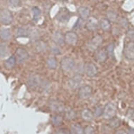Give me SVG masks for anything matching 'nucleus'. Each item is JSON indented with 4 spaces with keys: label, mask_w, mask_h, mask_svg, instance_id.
Returning a JSON list of instances; mask_svg holds the SVG:
<instances>
[{
    "label": "nucleus",
    "mask_w": 134,
    "mask_h": 134,
    "mask_svg": "<svg viewBox=\"0 0 134 134\" xmlns=\"http://www.w3.org/2000/svg\"><path fill=\"white\" fill-rule=\"evenodd\" d=\"M116 106L114 103H108L106 104L105 107L103 108V115L104 119H112L116 115Z\"/></svg>",
    "instance_id": "f03ea898"
},
{
    "label": "nucleus",
    "mask_w": 134,
    "mask_h": 134,
    "mask_svg": "<svg viewBox=\"0 0 134 134\" xmlns=\"http://www.w3.org/2000/svg\"><path fill=\"white\" fill-rule=\"evenodd\" d=\"M61 69L65 72H70L75 67V61L72 58L65 57L60 62Z\"/></svg>",
    "instance_id": "39448f33"
},
{
    "label": "nucleus",
    "mask_w": 134,
    "mask_h": 134,
    "mask_svg": "<svg viewBox=\"0 0 134 134\" xmlns=\"http://www.w3.org/2000/svg\"><path fill=\"white\" fill-rule=\"evenodd\" d=\"M46 63H47L48 68L51 69V70H54L57 68V60L54 57L48 58L46 61Z\"/></svg>",
    "instance_id": "cd10ccee"
},
{
    "label": "nucleus",
    "mask_w": 134,
    "mask_h": 134,
    "mask_svg": "<svg viewBox=\"0 0 134 134\" xmlns=\"http://www.w3.org/2000/svg\"><path fill=\"white\" fill-rule=\"evenodd\" d=\"M81 117L83 121H91L93 119L94 114L93 112L89 109H83L81 112Z\"/></svg>",
    "instance_id": "f3484780"
},
{
    "label": "nucleus",
    "mask_w": 134,
    "mask_h": 134,
    "mask_svg": "<svg viewBox=\"0 0 134 134\" xmlns=\"http://www.w3.org/2000/svg\"><path fill=\"white\" fill-rule=\"evenodd\" d=\"M107 19H108L110 23H114L116 22L118 18V15L117 13L114 11H109L107 13Z\"/></svg>",
    "instance_id": "c85d7f7f"
},
{
    "label": "nucleus",
    "mask_w": 134,
    "mask_h": 134,
    "mask_svg": "<svg viewBox=\"0 0 134 134\" xmlns=\"http://www.w3.org/2000/svg\"><path fill=\"white\" fill-rule=\"evenodd\" d=\"M103 108H102L101 106L98 105L95 108L94 111H93V114L95 116L100 117L103 115Z\"/></svg>",
    "instance_id": "f704fd0d"
},
{
    "label": "nucleus",
    "mask_w": 134,
    "mask_h": 134,
    "mask_svg": "<svg viewBox=\"0 0 134 134\" xmlns=\"http://www.w3.org/2000/svg\"><path fill=\"white\" fill-rule=\"evenodd\" d=\"M9 48L8 44L6 43L0 44V57L4 58L9 55Z\"/></svg>",
    "instance_id": "b1692460"
},
{
    "label": "nucleus",
    "mask_w": 134,
    "mask_h": 134,
    "mask_svg": "<svg viewBox=\"0 0 134 134\" xmlns=\"http://www.w3.org/2000/svg\"><path fill=\"white\" fill-rule=\"evenodd\" d=\"M103 37L101 36H94L89 42V44H88L89 48L93 50V51H94V50H96V49H97V48L101 46L102 44H103Z\"/></svg>",
    "instance_id": "ddd939ff"
},
{
    "label": "nucleus",
    "mask_w": 134,
    "mask_h": 134,
    "mask_svg": "<svg viewBox=\"0 0 134 134\" xmlns=\"http://www.w3.org/2000/svg\"><path fill=\"white\" fill-rule=\"evenodd\" d=\"M120 23L124 27H127L129 26V23H128V20L126 18H121V20H120Z\"/></svg>",
    "instance_id": "a19ab883"
},
{
    "label": "nucleus",
    "mask_w": 134,
    "mask_h": 134,
    "mask_svg": "<svg viewBox=\"0 0 134 134\" xmlns=\"http://www.w3.org/2000/svg\"><path fill=\"white\" fill-rule=\"evenodd\" d=\"M0 37L2 40L7 41L11 37V31L9 28H2L0 30Z\"/></svg>",
    "instance_id": "4be33fe9"
},
{
    "label": "nucleus",
    "mask_w": 134,
    "mask_h": 134,
    "mask_svg": "<svg viewBox=\"0 0 134 134\" xmlns=\"http://www.w3.org/2000/svg\"><path fill=\"white\" fill-rule=\"evenodd\" d=\"M7 4L13 8L20 7L21 4V0H7Z\"/></svg>",
    "instance_id": "473e14b6"
},
{
    "label": "nucleus",
    "mask_w": 134,
    "mask_h": 134,
    "mask_svg": "<svg viewBox=\"0 0 134 134\" xmlns=\"http://www.w3.org/2000/svg\"><path fill=\"white\" fill-rule=\"evenodd\" d=\"M115 134H127V133L124 130H119L115 133Z\"/></svg>",
    "instance_id": "79ce46f5"
},
{
    "label": "nucleus",
    "mask_w": 134,
    "mask_h": 134,
    "mask_svg": "<svg viewBox=\"0 0 134 134\" xmlns=\"http://www.w3.org/2000/svg\"><path fill=\"white\" fill-rule=\"evenodd\" d=\"M107 58H108V54H107V51L105 48L99 49L95 54V59L100 63H104L107 59Z\"/></svg>",
    "instance_id": "dca6fc26"
},
{
    "label": "nucleus",
    "mask_w": 134,
    "mask_h": 134,
    "mask_svg": "<svg viewBox=\"0 0 134 134\" xmlns=\"http://www.w3.org/2000/svg\"><path fill=\"white\" fill-rule=\"evenodd\" d=\"M51 51L53 55H60V54H61V50H60V48L56 44H55V46H53L51 47Z\"/></svg>",
    "instance_id": "c9c22d12"
},
{
    "label": "nucleus",
    "mask_w": 134,
    "mask_h": 134,
    "mask_svg": "<svg viewBox=\"0 0 134 134\" xmlns=\"http://www.w3.org/2000/svg\"><path fill=\"white\" fill-rule=\"evenodd\" d=\"M55 134H70V131L66 129H60L58 130Z\"/></svg>",
    "instance_id": "ea45409f"
},
{
    "label": "nucleus",
    "mask_w": 134,
    "mask_h": 134,
    "mask_svg": "<svg viewBox=\"0 0 134 134\" xmlns=\"http://www.w3.org/2000/svg\"><path fill=\"white\" fill-rule=\"evenodd\" d=\"M14 55L16 58V62H18L20 64L24 63L29 57V54L26 50L22 48H17Z\"/></svg>",
    "instance_id": "6e6552de"
},
{
    "label": "nucleus",
    "mask_w": 134,
    "mask_h": 134,
    "mask_svg": "<svg viewBox=\"0 0 134 134\" xmlns=\"http://www.w3.org/2000/svg\"><path fill=\"white\" fill-rule=\"evenodd\" d=\"M83 21H84V20H82L81 18H78L77 21H76V23H75V25H74V26L72 27L73 30H81V27H83Z\"/></svg>",
    "instance_id": "72a5a7b5"
},
{
    "label": "nucleus",
    "mask_w": 134,
    "mask_h": 134,
    "mask_svg": "<svg viewBox=\"0 0 134 134\" xmlns=\"http://www.w3.org/2000/svg\"><path fill=\"white\" fill-rule=\"evenodd\" d=\"M81 82H82V78H81V75H76L69 79L68 86L71 89L75 90L81 86Z\"/></svg>",
    "instance_id": "1a4fd4ad"
},
{
    "label": "nucleus",
    "mask_w": 134,
    "mask_h": 134,
    "mask_svg": "<svg viewBox=\"0 0 134 134\" xmlns=\"http://www.w3.org/2000/svg\"><path fill=\"white\" fill-rule=\"evenodd\" d=\"M79 17L82 20H86L90 17V9L86 7H81L78 9Z\"/></svg>",
    "instance_id": "a211bd4d"
},
{
    "label": "nucleus",
    "mask_w": 134,
    "mask_h": 134,
    "mask_svg": "<svg viewBox=\"0 0 134 134\" xmlns=\"http://www.w3.org/2000/svg\"><path fill=\"white\" fill-rule=\"evenodd\" d=\"M32 11L33 13V20L35 22H37L40 20L41 16V11L40 9L37 7H34L32 8Z\"/></svg>",
    "instance_id": "7c9ffc66"
},
{
    "label": "nucleus",
    "mask_w": 134,
    "mask_h": 134,
    "mask_svg": "<svg viewBox=\"0 0 134 134\" xmlns=\"http://www.w3.org/2000/svg\"><path fill=\"white\" fill-rule=\"evenodd\" d=\"M126 36L131 41L134 42V30H129L126 32Z\"/></svg>",
    "instance_id": "58836bf2"
},
{
    "label": "nucleus",
    "mask_w": 134,
    "mask_h": 134,
    "mask_svg": "<svg viewBox=\"0 0 134 134\" xmlns=\"http://www.w3.org/2000/svg\"><path fill=\"white\" fill-rule=\"evenodd\" d=\"M29 32L30 31L27 29L23 27H20L15 31V37L18 38L27 37L29 35Z\"/></svg>",
    "instance_id": "6ab92c4d"
},
{
    "label": "nucleus",
    "mask_w": 134,
    "mask_h": 134,
    "mask_svg": "<svg viewBox=\"0 0 134 134\" xmlns=\"http://www.w3.org/2000/svg\"><path fill=\"white\" fill-rule=\"evenodd\" d=\"M52 40L55 44L58 46H63L65 44V37L63 35V33L60 32V31H56L53 34L52 36Z\"/></svg>",
    "instance_id": "2eb2a0df"
},
{
    "label": "nucleus",
    "mask_w": 134,
    "mask_h": 134,
    "mask_svg": "<svg viewBox=\"0 0 134 134\" xmlns=\"http://www.w3.org/2000/svg\"><path fill=\"white\" fill-rule=\"evenodd\" d=\"M70 134H83V129L79 124H75L71 126L70 130Z\"/></svg>",
    "instance_id": "aec40b11"
},
{
    "label": "nucleus",
    "mask_w": 134,
    "mask_h": 134,
    "mask_svg": "<svg viewBox=\"0 0 134 134\" xmlns=\"http://www.w3.org/2000/svg\"><path fill=\"white\" fill-rule=\"evenodd\" d=\"M51 122L54 126H60L63 123V117L59 114L53 115L51 117Z\"/></svg>",
    "instance_id": "a878e982"
},
{
    "label": "nucleus",
    "mask_w": 134,
    "mask_h": 134,
    "mask_svg": "<svg viewBox=\"0 0 134 134\" xmlns=\"http://www.w3.org/2000/svg\"><path fill=\"white\" fill-rule=\"evenodd\" d=\"M13 14L10 10L4 9L0 12V22L4 25H9L13 22Z\"/></svg>",
    "instance_id": "20e7f679"
},
{
    "label": "nucleus",
    "mask_w": 134,
    "mask_h": 134,
    "mask_svg": "<svg viewBox=\"0 0 134 134\" xmlns=\"http://www.w3.org/2000/svg\"><path fill=\"white\" fill-rule=\"evenodd\" d=\"M77 116V114L74 110H69L65 112V118L69 121H72L75 119Z\"/></svg>",
    "instance_id": "2f4dec72"
},
{
    "label": "nucleus",
    "mask_w": 134,
    "mask_h": 134,
    "mask_svg": "<svg viewBox=\"0 0 134 134\" xmlns=\"http://www.w3.org/2000/svg\"><path fill=\"white\" fill-rule=\"evenodd\" d=\"M99 24H100V27L102 30L105 31V32H108V31L110 30V29H111V23L107 18L101 19L99 22Z\"/></svg>",
    "instance_id": "412c9836"
},
{
    "label": "nucleus",
    "mask_w": 134,
    "mask_h": 134,
    "mask_svg": "<svg viewBox=\"0 0 134 134\" xmlns=\"http://www.w3.org/2000/svg\"><path fill=\"white\" fill-rule=\"evenodd\" d=\"M65 42L66 44H69V45H75L77 44V40H78V37H77V34L73 32V31H68L65 34Z\"/></svg>",
    "instance_id": "9b49d317"
},
{
    "label": "nucleus",
    "mask_w": 134,
    "mask_h": 134,
    "mask_svg": "<svg viewBox=\"0 0 134 134\" xmlns=\"http://www.w3.org/2000/svg\"><path fill=\"white\" fill-rule=\"evenodd\" d=\"M108 57L114 59V43H110L106 48Z\"/></svg>",
    "instance_id": "c756f323"
},
{
    "label": "nucleus",
    "mask_w": 134,
    "mask_h": 134,
    "mask_svg": "<svg viewBox=\"0 0 134 134\" xmlns=\"http://www.w3.org/2000/svg\"><path fill=\"white\" fill-rule=\"evenodd\" d=\"M58 2H62V1H65V0H57Z\"/></svg>",
    "instance_id": "c03bdc74"
},
{
    "label": "nucleus",
    "mask_w": 134,
    "mask_h": 134,
    "mask_svg": "<svg viewBox=\"0 0 134 134\" xmlns=\"http://www.w3.org/2000/svg\"><path fill=\"white\" fill-rule=\"evenodd\" d=\"M48 106H49L50 110L56 114H60L62 112H63L65 111V104L59 100H57V99L51 100L49 103H48Z\"/></svg>",
    "instance_id": "f257e3e1"
},
{
    "label": "nucleus",
    "mask_w": 134,
    "mask_h": 134,
    "mask_svg": "<svg viewBox=\"0 0 134 134\" xmlns=\"http://www.w3.org/2000/svg\"><path fill=\"white\" fill-rule=\"evenodd\" d=\"M98 20L93 17H89L86 20L85 27H86V29L87 30L91 31V32H94L98 29Z\"/></svg>",
    "instance_id": "4468645a"
},
{
    "label": "nucleus",
    "mask_w": 134,
    "mask_h": 134,
    "mask_svg": "<svg viewBox=\"0 0 134 134\" xmlns=\"http://www.w3.org/2000/svg\"><path fill=\"white\" fill-rule=\"evenodd\" d=\"M83 134H95V130L92 126H88L83 130Z\"/></svg>",
    "instance_id": "4c0bfd02"
},
{
    "label": "nucleus",
    "mask_w": 134,
    "mask_h": 134,
    "mask_svg": "<svg viewBox=\"0 0 134 134\" xmlns=\"http://www.w3.org/2000/svg\"><path fill=\"white\" fill-rule=\"evenodd\" d=\"M56 20L61 23H67L71 18V13L66 8H62L58 11L55 15Z\"/></svg>",
    "instance_id": "7ed1b4c3"
},
{
    "label": "nucleus",
    "mask_w": 134,
    "mask_h": 134,
    "mask_svg": "<svg viewBox=\"0 0 134 134\" xmlns=\"http://www.w3.org/2000/svg\"><path fill=\"white\" fill-rule=\"evenodd\" d=\"M126 116L129 119L134 121V108H129L126 111Z\"/></svg>",
    "instance_id": "e433bc0d"
},
{
    "label": "nucleus",
    "mask_w": 134,
    "mask_h": 134,
    "mask_svg": "<svg viewBox=\"0 0 134 134\" xmlns=\"http://www.w3.org/2000/svg\"><path fill=\"white\" fill-rule=\"evenodd\" d=\"M127 134H134V129L130 128L127 131Z\"/></svg>",
    "instance_id": "37998d69"
},
{
    "label": "nucleus",
    "mask_w": 134,
    "mask_h": 134,
    "mask_svg": "<svg viewBox=\"0 0 134 134\" xmlns=\"http://www.w3.org/2000/svg\"><path fill=\"white\" fill-rule=\"evenodd\" d=\"M27 84L32 88H37L41 84V77L37 74H32L30 75L27 79Z\"/></svg>",
    "instance_id": "9d476101"
},
{
    "label": "nucleus",
    "mask_w": 134,
    "mask_h": 134,
    "mask_svg": "<svg viewBox=\"0 0 134 134\" xmlns=\"http://www.w3.org/2000/svg\"><path fill=\"white\" fill-rule=\"evenodd\" d=\"M84 71L86 76L89 77H95L98 74V68L97 66L93 63H88L85 65Z\"/></svg>",
    "instance_id": "f8f14e48"
},
{
    "label": "nucleus",
    "mask_w": 134,
    "mask_h": 134,
    "mask_svg": "<svg viewBox=\"0 0 134 134\" xmlns=\"http://www.w3.org/2000/svg\"><path fill=\"white\" fill-rule=\"evenodd\" d=\"M46 44L42 40H37L35 42V48L36 50L40 52V53H43L44 51H46Z\"/></svg>",
    "instance_id": "5701e85b"
},
{
    "label": "nucleus",
    "mask_w": 134,
    "mask_h": 134,
    "mask_svg": "<svg viewBox=\"0 0 134 134\" xmlns=\"http://www.w3.org/2000/svg\"><path fill=\"white\" fill-rule=\"evenodd\" d=\"M16 58H15V55H13L10 56L8 59L5 61L4 65L7 69H11L13 68V67L16 64Z\"/></svg>",
    "instance_id": "393cba45"
},
{
    "label": "nucleus",
    "mask_w": 134,
    "mask_h": 134,
    "mask_svg": "<svg viewBox=\"0 0 134 134\" xmlns=\"http://www.w3.org/2000/svg\"><path fill=\"white\" fill-rule=\"evenodd\" d=\"M121 124V119H119V117H112V119H110V122H109V125L111 128L113 129H116L120 126Z\"/></svg>",
    "instance_id": "bb28decb"
},
{
    "label": "nucleus",
    "mask_w": 134,
    "mask_h": 134,
    "mask_svg": "<svg viewBox=\"0 0 134 134\" xmlns=\"http://www.w3.org/2000/svg\"><path fill=\"white\" fill-rule=\"evenodd\" d=\"M124 55L126 59L134 60V42L131 41L124 46Z\"/></svg>",
    "instance_id": "423d86ee"
},
{
    "label": "nucleus",
    "mask_w": 134,
    "mask_h": 134,
    "mask_svg": "<svg viewBox=\"0 0 134 134\" xmlns=\"http://www.w3.org/2000/svg\"><path fill=\"white\" fill-rule=\"evenodd\" d=\"M93 93V88L89 85H84L80 87L79 89L78 95L81 99L86 100L89 98Z\"/></svg>",
    "instance_id": "0eeeda50"
}]
</instances>
